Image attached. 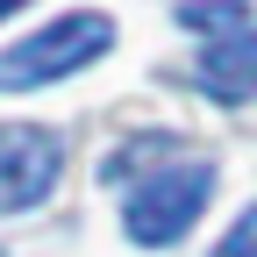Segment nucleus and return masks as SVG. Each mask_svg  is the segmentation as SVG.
<instances>
[{"mask_svg": "<svg viewBox=\"0 0 257 257\" xmlns=\"http://www.w3.org/2000/svg\"><path fill=\"white\" fill-rule=\"evenodd\" d=\"M114 50V22L93 15V8H72L43 22L36 36H22L15 50H0V93H29V86H50V79H72L79 64L107 57Z\"/></svg>", "mask_w": 257, "mask_h": 257, "instance_id": "1", "label": "nucleus"}, {"mask_svg": "<svg viewBox=\"0 0 257 257\" xmlns=\"http://www.w3.org/2000/svg\"><path fill=\"white\" fill-rule=\"evenodd\" d=\"M207 193H214V165H179V172L143 179V186L121 200V229H128V243H143V250L179 243L193 221H200Z\"/></svg>", "mask_w": 257, "mask_h": 257, "instance_id": "2", "label": "nucleus"}, {"mask_svg": "<svg viewBox=\"0 0 257 257\" xmlns=\"http://www.w3.org/2000/svg\"><path fill=\"white\" fill-rule=\"evenodd\" d=\"M64 172V143L50 136V128H0V214H22V207H36L43 193L57 186Z\"/></svg>", "mask_w": 257, "mask_h": 257, "instance_id": "3", "label": "nucleus"}, {"mask_svg": "<svg viewBox=\"0 0 257 257\" xmlns=\"http://www.w3.org/2000/svg\"><path fill=\"white\" fill-rule=\"evenodd\" d=\"M200 93L221 107H236L257 93V29H229V36H214L207 57H200Z\"/></svg>", "mask_w": 257, "mask_h": 257, "instance_id": "4", "label": "nucleus"}, {"mask_svg": "<svg viewBox=\"0 0 257 257\" xmlns=\"http://www.w3.org/2000/svg\"><path fill=\"white\" fill-rule=\"evenodd\" d=\"M179 29L229 36V29H250V8H243V0H186V8H179Z\"/></svg>", "mask_w": 257, "mask_h": 257, "instance_id": "5", "label": "nucleus"}, {"mask_svg": "<svg viewBox=\"0 0 257 257\" xmlns=\"http://www.w3.org/2000/svg\"><path fill=\"white\" fill-rule=\"evenodd\" d=\"M214 257H257V200H250V207L236 214V229L214 243Z\"/></svg>", "mask_w": 257, "mask_h": 257, "instance_id": "6", "label": "nucleus"}, {"mask_svg": "<svg viewBox=\"0 0 257 257\" xmlns=\"http://www.w3.org/2000/svg\"><path fill=\"white\" fill-rule=\"evenodd\" d=\"M15 8H22V0H0V22H8V15H15Z\"/></svg>", "mask_w": 257, "mask_h": 257, "instance_id": "7", "label": "nucleus"}]
</instances>
